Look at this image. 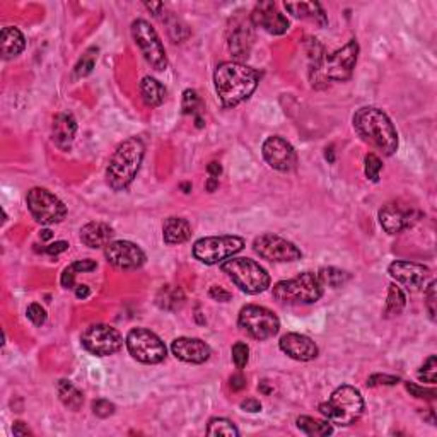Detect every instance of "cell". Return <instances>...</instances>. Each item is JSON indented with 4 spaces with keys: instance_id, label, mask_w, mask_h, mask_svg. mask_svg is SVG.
Here are the masks:
<instances>
[{
    "instance_id": "6da1fadb",
    "label": "cell",
    "mask_w": 437,
    "mask_h": 437,
    "mask_svg": "<svg viewBox=\"0 0 437 437\" xmlns=\"http://www.w3.org/2000/svg\"><path fill=\"white\" fill-rule=\"evenodd\" d=\"M260 72L241 62H222L214 72V84L224 108H234L253 94Z\"/></svg>"
},
{
    "instance_id": "7a4b0ae2",
    "label": "cell",
    "mask_w": 437,
    "mask_h": 437,
    "mask_svg": "<svg viewBox=\"0 0 437 437\" xmlns=\"http://www.w3.org/2000/svg\"><path fill=\"white\" fill-rule=\"evenodd\" d=\"M352 123L364 142L379 149L384 156H393L398 149V133L393 121L383 109L374 106L357 109Z\"/></svg>"
},
{
    "instance_id": "3957f363",
    "label": "cell",
    "mask_w": 437,
    "mask_h": 437,
    "mask_svg": "<svg viewBox=\"0 0 437 437\" xmlns=\"http://www.w3.org/2000/svg\"><path fill=\"white\" fill-rule=\"evenodd\" d=\"M144 154L145 145L139 137H130V139L123 140L109 157L106 168V181L109 188L115 192L127 190L139 173Z\"/></svg>"
},
{
    "instance_id": "277c9868",
    "label": "cell",
    "mask_w": 437,
    "mask_h": 437,
    "mask_svg": "<svg viewBox=\"0 0 437 437\" xmlns=\"http://www.w3.org/2000/svg\"><path fill=\"white\" fill-rule=\"evenodd\" d=\"M359 56L357 39H350L343 48L335 54L323 56L321 62L311 67V82L314 87L323 89L330 82H345L354 74Z\"/></svg>"
},
{
    "instance_id": "5b68a950",
    "label": "cell",
    "mask_w": 437,
    "mask_h": 437,
    "mask_svg": "<svg viewBox=\"0 0 437 437\" xmlns=\"http://www.w3.org/2000/svg\"><path fill=\"white\" fill-rule=\"evenodd\" d=\"M319 412L328 422L349 427L361 419L364 412V398L354 386L343 384L331 393L328 402L319 405Z\"/></svg>"
},
{
    "instance_id": "8992f818",
    "label": "cell",
    "mask_w": 437,
    "mask_h": 437,
    "mask_svg": "<svg viewBox=\"0 0 437 437\" xmlns=\"http://www.w3.org/2000/svg\"><path fill=\"white\" fill-rule=\"evenodd\" d=\"M275 301L282 304H314L321 299L323 284L318 273L304 272L289 281L277 282L272 289Z\"/></svg>"
},
{
    "instance_id": "52a82bcc",
    "label": "cell",
    "mask_w": 437,
    "mask_h": 437,
    "mask_svg": "<svg viewBox=\"0 0 437 437\" xmlns=\"http://www.w3.org/2000/svg\"><path fill=\"white\" fill-rule=\"evenodd\" d=\"M222 272L246 294H260L270 287V275L252 258H229L222 263Z\"/></svg>"
},
{
    "instance_id": "ba28073f",
    "label": "cell",
    "mask_w": 437,
    "mask_h": 437,
    "mask_svg": "<svg viewBox=\"0 0 437 437\" xmlns=\"http://www.w3.org/2000/svg\"><path fill=\"white\" fill-rule=\"evenodd\" d=\"M245 248V240L240 236H209L193 245V257L205 265H217Z\"/></svg>"
},
{
    "instance_id": "9c48e42d",
    "label": "cell",
    "mask_w": 437,
    "mask_h": 437,
    "mask_svg": "<svg viewBox=\"0 0 437 437\" xmlns=\"http://www.w3.org/2000/svg\"><path fill=\"white\" fill-rule=\"evenodd\" d=\"M125 343L132 357L142 364H159L168 355L163 340L147 328H133L128 331Z\"/></svg>"
},
{
    "instance_id": "30bf717a",
    "label": "cell",
    "mask_w": 437,
    "mask_h": 437,
    "mask_svg": "<svg viewBox=\"0 0 437 437\" xmlns=\"http://www.w3.org/2000/svg\"><path fill=\"white\" fill-rule=\"evenodd\" d=\"M132 38L135 42L139 50L142 51L145 62L151 66L154 70L163 72L168 67V56L166 50L161 43L159 35L156 30L144 19H137L132 23Z\"/></svg>"
},
{
    "instance_id": "8fae6325",
    "label": "cell",
    "mask_w": 437,
    "mask_h": 437,
    "mask_svg": "<svg viewBox=\"0 0 437 437\" xmlns=\"http://www.w3.org/2000/svg\"><path fill=\"white\" fill-rule=\"evenodd\" d=\"M238 323H240L241 330H245L254 340L272 338L281 330V321L275 316L273 311L254 304L242 307Z\"/></svg>"
},
{
    "instance_id": "7c38bea8",
    "label": "cell",
    "mask_w": 437,
    "mask_h": 437,
    "mask_svg": "<svg viewBox=\"0 0 437 437\" xmlns=\"http://www.w3.org/2000/svg\"><path fill=\"white\" fill-rule=\"evenodd\" d=\"M26 202L31 216L43 226L62 222L67 216L66 204L47 188H31L27 192Z\"/></svg>"
},
{
    "instance_id": "4fadbf2b",
    "label": "cell",
    "mask_w": 437,
    "mask_h": 437,
    "mask_svg": "<svg viewBox=\"0 0 437 437\" xmlns=\"http://www.w3.org/2000/svg\"><path fill=\"white\" fill-rule=\"evenodd\" d=\"M80 343L89 354L98 357H108L116 354L123 347V337L116 328L109 325H91L80 337Z\"/></svg>"
},
{
    "instance_id": "5bb4252c",
    "label": "cell",
    "mask_w": 437,
    "mask_h": 437,
    "mask_svg": "<svg viewBox=\"0 0 437 437\" xmlns=\"http://www.w3.org/2000/svg\"><path fill=\"white\" fill-rule=\"evenodd\" d=\"M253 250L258 257L269 261H295L302 257L301 250L294 242L272 233L258 236L253 242Z\"/></svg>"
},
{
    "instance_id": "9a60e30c",
    "label": "cell",
    "mask_w": 437,
    "mask_h": 437,
    "mask_svg": "<svg viewBox=\"0 0 437 437\" xmlns=\"http://www.w3.org/2000/svg\"><path fill=\"white\" fill-rule=\"evenodd\" d=\"M420 218V212L410 205L390 202L379 210V224L388 234H400L410 229Z\"/></svg>"
},
{
    "instance_id": "2e32d148",
    "label": "cell",
    "mask_w": 437,
    "mask_h": 437,
    "mask_svg": "<svg viewBox=\"0 0 437 437\" xmlns=\"http://www.w3.org/2000/svg\"><path fill=\"white\" fill-rule=\"evenodd\" d=\"M261 152L266 164L277 169V171H293L295 164H297V156H295L294 147L282 137H269L261 145Z\"/></svg>"
},
{
    "instance_id": "e0dca14e",
    "label": "cell",
    "mask_w": 437,
    "mask_h": 437,
    "mask_svg": "<svg viewBox=\"0 0 437 437\" xmlns=\"http://www.w3.org/2000/svg\"><path fill=\"white\" fill-rule=\"evenodd\" d=\"M104 257L120 270H137L145 263V253L130 241H111L104 246Z\"/></svg>"
},
{
    "instance_id": "ac0fdd59",
    "label": "cell",
    "mask_w": 437,
    "mask_h": 437,
    "mask_svg": "<svg viewBox=\"0 0 437 437\" xmlns=\"http://www.w3.org/2000/svg\"><path fill=\"white\" fill-rule=\"evenodd\" d=\"M252 24L270 35H284L289 30V19L277 9L273 2H260L252 12Z\"/></svg>"
},
{
    "instance_id": "d6986e66",
    "label": "cell",
    "mask_w": 437,
    "mask_h": 437,
    "mask_svg": "<svg viewBox=\"0 0 437 437\" xmlns=\"http://www.w3.org/2000/svg\"><path fill=\"white\" fill-rule=\"evenodd\" d=\"M388 272H390L396 282H400V284H403L407 289L414 290V293L426 285V281L431 275L429 266L414 261H393L390 269H388Z\"/></svg>"
},
{
    "instance_id": "ffe728a7",
    "label": "cell",
    "mask_w": 437,
    "mask_h": 437,
    "mask_svg": "<svg viewBox=\"0 0 437 437\" xmlns=\"http://www.w3.org/2000/svg\"><path fill=\"white\" fill-rule=\"evenodd\" d=\"M171 350L176 359L188 364H204L207 362L210 355H212V350H210V347L204 342V340L190 337H181L173 340Z\"/></svg>"
},
{
    "instance_id": "44dd1931",
    "label": "cell",
    "mask_w": 437,
    "mask_h": 437,
    "mask_svg": "<svg viewBox=\"0 0 437 437\" xmlns=\"http://www.w3.org/2000/svg\"><path fill=\"white\" fill-rule=\"evenodd\" d=\"M281 350L294 361L307 362L318 357V345L309 337L301 333H287L278 342Z\"/></svg>"
},
{
    "instance_id": "7402d4cb",
    "label": "cell",
    "mask_w": 437,
    "mask_h": 437,
    "mask_svg": "<svg viewBox=\"0 0 437 437\" xmlns=\"http://www.w3.org/2000/svg\"><path fill=\"white\" fill-rule=\"evenodd\" d=\"M77 133V121L72 113H59L51 125V137L60 151H68Z\"/></svg>"
},
{
    "instance_id": "603a6c76",
    "label": "cell",
    "mask_w": 437,
    "mask_h": 437,
    "mask_svg": "<svg viewBox=\"0 0 437 437\" xmlns=\"http://www.w3.org/2000/svg\"><path fill=\"white\" fill-rule=\"evenodd\" d=\"M254 42V31H253V24L246 23L238 26L236 30L233 31V35L229 36V50L233 54L236 62H241V60H246L250 56V51H252Z\"/></svg>"
},
{
    "instance_id": "cb8c5ba5",
    "label": "cell",
    "mask_w": 437,
    "mask_h": 437,
    "mask_svg": "<svg viewBox=\"0 0 437 437\" xmlns=\"http://www.w3.org/2000/svg\"><path fill=\"white\" fill-rule=\"evenodd\" d=\"M113 229L104 222H89L80 229V241L89 248H103L111 242Z\"/></svg>"
},
{
    "instance_id": "d4e9b609",
    "label": "cell",
    "mask_w": 437,
    "mask_h": 437,
    "mask_svg": "<svg viewBox=\"0 0 437 437\" xmlns=\"http://www.w3.org/2000/svg\"><path fill=\"white\" fill-rule=\"evenodd\" d=\"M163 238L166 245H181L192 238V226L183 217L166 218L163 226Z\"/></svg>"
},
{
    "instance_id": "484cf974",
    "label": "cell",
    "mask_w": 437,
    "mask_h": 437,
    "mask_svg": "<svg viewBox=\"0 0 437 437\" xmlns=\"http://www.w3.org/2000/svg\"><path fill=\"white\" fill-rule=\"evenodd\" d=\"M285 9L299 19H309L318 23L319 26L326 24V16L321 4L318 2H285Z\"/></svg>"
},
{
    "instance_id": "4316f807",
    "label": "cell",
    "mask_w": 437,
    "mask_h": 437,
    "mask_svg": "<svg viewBox=\"0 0 437 437\" xmlns=\"http://www.w3.org/2000/svg\"><path fill=\"white\" fill-rule=\"evenodd\" d=\"M140 94H142L144 103L147 104V106L156 108L164 103L168 91H166V87L159 80L154 79L151 75H145L144 79L140 80Z\"/></svg>"
},
{
    "instance_id": "83f0119b",
    "label": "cell",
    "mask_w": 437,
    "mask_h": 437,
    "mask_svg": "<svg viewBox=\"0 0 437 437\" xmlns=\"http://www.w3.org/2000/svg\"><path fill=\"white\" fill-rule=\"evenodd\" d=\"M26 48V39L18 27L7 26L2 30V55L6 60L14 59Z\"/></svg>"
},
{
    "instance_id": "f1b7e54d",
    "label": "cell",
    "mask_w": 437,
    "mask_h": 437,
    "mask_svg": "<svg viewBox=\"0 0 437 437\" xmlns=\"http://www.w3.org/2000/svg\"><path fill=\"white\" fill-rule=\"evenodd\" d=\"M157 307L164 311H178L185 304V293L176 285L161 287L156 295Z\"/></svg>"
},
{
    "instance_id": "f546056e",
    "label": "cell",
    "mask_w": 437,
    "mask_h": 437,
    "mask_svg": "<svg viewBox=\"0 0 437 437\" xmlns=\"http://www.w3.org/2000/svg\"><path fill=\"white\" fill-rule=\"evenodd\" d=\"M56 393H59L60 402L66 405L68 410L72 412L80 410V407H82L84 403V395L80 393L79 388H75L70 381L60 379V381L56 383Z\"/></svg>"
},
{
    "instance_id": "4dcf8cb0",
    "label": "cell",
    "mask_w": 437,
    "mask_h": 437,
    "mask_svg": "<svg viewBox=\"0 0 437 437\" xmlns=\"http://www.w3.org/2000/svg\"><path fill=\"white\" fill-rule=\"evenodd\" d=\"M297 427H299V431H302L306 436H311V437H321V436L333 434L331 422H328V420H316V419H313V417H306V415L299 417Z\"/></svg>"
},
{
    "instance_id": "1f68e13d",
    "label": "cell",
    "mask_w": 437,
    "mask_h": 437,
    "mask_svg": "<svg viewBox=\"0 0 437 437\" xmlns=\"http://www.w3.org/2000/svg\"><path fill=\"white\" fill-rule=\"evenodd\" d=\"M98 269V263L94 260H79L70 263L66 270L62 272V277H60V282L66 289H75V275L77 273H84V272H92V270Z\"/></svg>"
},
{
    "instance_id": "d6a6232c",
    "label": "cell",
    "mask_w": 437,
    "mask_h": 437,
    "mask_svg": "<svg viewBox=\"0 0 437 437\" xmlns=\"http://www.w3.org/2000/svg\"><path fill=\"white\" fill-rule=\"evenodd\" d=\"M405 304H407V297H405L403 290L396 284H391L390 290H388L386 306H384V318H395L402 314Z\"/></svg>"
},
{
    "instance_id": "836d02e7",
    "label": "cell",
    "mask_w": 437,
    "mask_h": 437,
    "mask_svg": "<svg viewBox=\"0 0 437 437\" xmlns=\"http://www.w3.org/2000/svg\"><path fill=\"white\" fill-rule=\"evenodd\" d=\"M318 277L323 285L331 287V289L343 287L350 281V273L343 272V270L340 269H335V266H325V269H321L318 272Z\"/></svg>"
},
{
    "instance_id": "e575fe53",
    "label": "cell",
    "mask_w": 437,
    "mask_h": 437,
    "mask_svg": "<svg viewBox=\"0 0 437 437\" xmlns=\"http://www.w3.org/2000/svg\"><path fill=\"white\" fill-rule=\"evenodd\" d=\"M98 48H89V50L84 51V55L80 56L79 62L75 63L74 68V77L75 79H82V77L89 75L92 72V68L96 66V59H98Z\"/></svg>"
},
{
    "instance_id": "d590c367",
    "label": "cell",
    "mask_w": 437,
    "mask_h": 437,
    "mask_svg": "<svg viewBox=\"0 0 437 437\" xmlns=\"http://www.w3.org/2000/svg\"><path fill=\"white\" fill-rule=\"evenodd\" d=\"M207 434L209 436H228V437H238L240 436V431H238L236 426L228 419H212L209 422L207 427Z\"/></svg>"
},
{
    "instance_id": "8d00e7d4",
    "label": "cell",
    "mask_w": 437,
    "mask_h": 437,
    "mask_svg": "<svg viewBox=\"0 0 437 437\" xmlns=\"http://www.w3.org/2000/svg\"><path fill=\"white\" fill-rule=\"evenodd\" d=\"M383 169V161L379 159L376 154H367L366 159H364V171H366L367 180H371L372 183L379 180V173Z\"/></svg>"
},
{
    "instance_id": "74e56055",
    "label": "cell",
    "mask_w": 437,
    "mask_h": 437,
    "mask_svg": "<svg viewBox=\"0 0 437 437\" xmlns=\"http://www.w3.org/2000/svg\"><path fill=\"white\" fill-rule=\"evenodd\" d=\"M230 354H233V362H234V366L238 367V369H242V367H246V364H248V361H250V347L246 345L245 342L234 343Z\"/></svg>"
},
{
    "instance_id": "f35d334b",
    "label": "cell",
    "mask_w": 437,
    "mask_h": 437,
    "mask_svg": "<svg viewBox=\"0 0 437 437\" xmlns=\"http://www.w3.org/2000/svg\"><path fill=\"white\" fill-rule=\"evenodd\" d=\"M436 374H437V357L436 355H431V357L424 362V366L420 367L419 379L424 383L436 384Z\"/></svg>"
},
{
    "instance_id": "ab89813d",
    "label": "cell",
    "mask_w": 437,
    "mask_h": 437,
    "mask_svg": "<svg viewBox=\"0 0 437 437\" xmlns=\"http://www.w3.org/2000/svg\"><path fill=\"white\" fill-rule=\"evenodd\" d=\"M200 106V96L193 89H186L183 92V99H181V111L185 115H193Z\"/></svg>"
},
{
    "instance_id": "60d3db41",
    "label": "cell",
    "mask_w": 437,
    "mask_h": 437,
    "mask_svg": "<svg viewBox=\"0 0 437 437\" xmlns=\"http://www.w3.org/2000/svg\"><path fill=\"white\" fill-rule=\"evenodd\" d=\"M92 412H94V415L99 417V419H108V417L115 414V405L108 402V400H96V402L92 403Z\"/></svg>"
},
{
    "instance_id": "b9f144b4",
    "label": "cell",
    "mask_w": 437,
    "mask_h": 437,
    "mask_svg": "<svg viewBox=\"0 0 437 437\" xmlns=\"http://www.w3.org/2000/svg\"><path fill=\"white\" fill-rule=\"evenodd\" d=\"M26 314H27V318H30V321L36 326H42L44 325V321H47V311H44L39 304H36V302L27 306Z\"/></svg>"
},
{
    "instance_id": "7bdbcfd3",
    "label": "cell",
    "mask_w": 437,
    "mask_h": 437,
    "mask_svg": "<svg viewBox=\"0 0 437 437\" xmlns=\"http://www.w3.org/2000/svg\"><path fill=\"white\" fill-rule=\"evenodd\" d=\"M400 383L398 376H388V374H372L369 379H367V386L374 388V386H395V384Z\"/></svg>"
},
{
    "instance_id": "ee69618b",
    "label": "cell",
    "mask_w": 437,
    "mask_h": 437,
    "mask_svg": "<svg viewBox=\"0 0 437 437\" xmlns=\"http://www.w3.org/2000/svg\"><path fill=\"white\" fill-rule=\"evenodd\" d=\"M405 388L412 396L415 398H424V400H434L436 398V391L434 390H429V388H422V386H417L414 383H405Z\"/></svg>"
},
{
    "instance_id": "f6af8a7d",
    "label": "cell",
    "mask_w": 437,
    "mask_h": 437,
    "mask_svg": "<svg viewBox=\"0 0 437 437\" xmlns=\"http://www.w3.org/2000/svg\"><path fill=\"white\" fill-rule=\"evenodd\" d=\"M436 301H437V293H436V282L432 281L429 287L426 289V304H427V311H429V316H431L432 321L436 319Z\"/></svg>"
},
{
    "instance_id": "bcb514c9",
    "label": "cell",
    "mask_w": 437,
    "mask_h": 437,
    "mask_svg": "<svg viewBox=\"0 0 437 437\" xmlns=\"http://www.w3.org/2000/svg\"><path fill=\"white\" fill-rule=\"evenodd\" d=\"M209 295L214 299V301H218V302H228L230 299V293H228V290L222 289V287H218V285L210 287Z\"/></svg>"
},
{
    "instance_id": "7dc6e473",
    "label": "cell",
    "mask_w": 437,
    "mask_h": 437,
    "mask_svg": "<svg viewBox=\"0 0 437 437\" xmlns=\"http://www.w3.org/2000/svg\"><path fill=\"white\" fill-rule=\"evenodd\" d=\"M67 250H68V242L56 241V242H51V245H48L43 252L47 254H50V257H56V254L67 252Z\"/></svg>"
},
{
    "instance_id": "c3c4849f",
    "label": "cell",
    "mask_w": 437,
    "mask_h": 437,
    "mask_svg": "<svg viewBox=\"0 0 437 437\" xmlns=\"http://www.w3.org/2000/svg\"><path fill=\"white\" fill-rule=\"evenodd\" d=\"M241 408L245 412H250V414H257V412L261 410V403L254 398H248L241 402Z\"/></svg>"
},
{
    "instance_id": "681fc988",
    "label": "cell",
    "mask_w": 437,
    "mask_h": 437,
    "mask_svg": "<svg viewBox=\"0 0 437 437\" xmlns=\"http://www.w3.org/2000/svg\"><path fill=\"white\" fill-rule=\"evenodd\" d=\"M229 386L233 391H241L242 388H246V379L242 374H234L233 378L229 379Z\"/></svg>"
},
{
    "instance_id": "f907efd6",
    "label": "cell",
    "mask_w": 437,
    "mask_h": 437,
    "mask_svg": "<svg viewBox=\"0 0 437 437\" xmlns=\"http://www.w3.org/2000/svg\"><path fill=\"white\" fill-rule=\"evenodd\" d=\"M145 9H149L154 16H161L164 11V4L163 2H145L144 4Z\"/></svg>"
},
{
    "instance_id": "816d5d0a",
    "label": "cell",
    "mask_w": 437,
    "mask_h": 437,
    "mask_svg": "<svg viewBox=\"0 0 437 437\" xmlns=\"http://www.w3.org/2000/svg\"><path fill=\"white\" fill-rule=\"evenodd\" d=\"M12 431H14V436H30L31 434L30 429L24 426V422H16L14 427H12Z\"/></svg>"
},
{
    "instance_id": "f5cc1de1",
    "label": "cell",
    "mask_w": 437,
    "mask_h": 437,
    "mask_svg": "<svg viewBox=\"0 0 437 437\" xmlns=\"http://www.w3.org/2000/svg\"><path fill=\"white\" fill-rule=\"evenodd\" d=\"M207 171H209L210 178H218V176H221V173H222V166L214 161V163H210L207 166Z\"/></svg>"
},
{
    "instance_id": "db71d44e",
    "label": "cell",
    "mask_w": 437,
    "mask_h": 437,
    "mask_svg": "<svg viewBox=\"0 0 437 437\" xmlns=\"http://www.w3.org/2000/svg\"><path fill=\"white\" fill-rule=\"evenodd\" d=\"M91 294V289L87 285H77L75 287V297L77 299H87Z\"/></svg>"
},
{
    "instance_id": "11a10c76",
    "label": "cell",
    "mask_w": 437,
    "mask_h": 437,
    "mask_svg": "<svg viewBox=\"0 0 437 437\" xmlns=\"http://www.w3.org/2000/svg\"><path fill=\"white\" fill-rule=\"evenodd\" d=\"M217 188H218V180H217V178H209L207 183H205V190L212 193V192H216Z\"/></svg>"
},
{
    "instance_id": "9f6ffc18",
    "label": "cell",
    "mask_w": 437,
    "mask_h": 437,
    "mask_svg": "<svg viewBox=\"0 0 437 437\" xmlns=\"http://www.w3.org/2000/svg\"><path fill=\"white\" fill-rule=\"evenodd\" d=\"M42 240L43 241H48V240H51V236H54V234H51V230L50 229H44V230H42Z\"/></svg>"
},
{
    "instance_id": "6f0895ef",
    "label": "cell",
    "mask_w": 437,
    "mask_h": 437,
    "mask_svg": "<svg viewBox=\"0 0 437 437\" xmlns=\"http://www.w3.org/2000/svg\"><path fill=\"white\" fill-rule=\"evenodd\" d=\"M326 159L330 161V163H333V147H330V149H326Z\"/></svg>"
}]
</instances>
